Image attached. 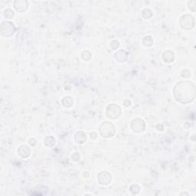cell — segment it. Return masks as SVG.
Instances as JSON below:
<instances>
[{
  "instance_id": "1",
  "label": "cell",
  "mask_w": 196,
  "mask_h": 196,
  "mask_svg": "<svg viewBox=\"0 0 196 196\" xmlns=\"http://www.w3.org/2000/svg\"><path fill=\"white\" fill-rule=\"evenodd\" d=\"M6 30H9L10 35L14 33L15 31V26L14 24L10 22H3L1 25V31H2V34H4V32H6Z\"/></svg>"
},
{
  "instance_id": "2",
  "label": "cell",
  "mask_w": 196,
  "mask_h": 196,
  "mask_svg": "<svg viewBox=\"0 0 196 196\" xmlns=\"http://www.w3.org/2000/svg\"><path fill=\"white\" fill-rule=\"evenodd\" d=\"M14 6L16 8V9L19 12H22V10H25L27 9V6H28V2L26 1H16L14 2Z\"/></svg>"
},
{
  "instance_id": "3",
  "label": "cell",
  "mask_w": 196,
  "mask_h": 196,
  "mask_svg": "<svg viewBox=\"0 0 196 196\" xmlns=\"http://www.w3.org/2000/svg\"><path fill=\"white\" fill-rule=\"evenodd\" d=\"M4 16H5V18L11 19V18H13V16H14V13H13V10L9 9L5 10V12H4Z\"/></svg>"
}]
</instances>
